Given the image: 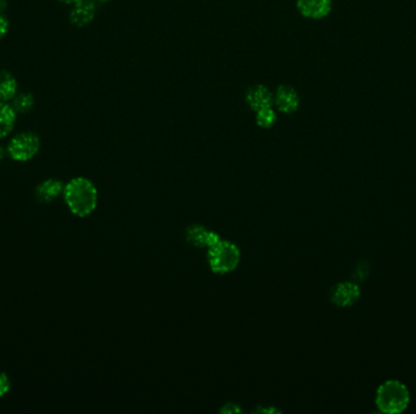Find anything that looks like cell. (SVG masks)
Segmentation results:
<instances>
[{"label":"cell","instance_id":"obj_1","mask_svg":"<svg viewBox=\"0 0 416 414\" xmlns=\"http://www.w3.org/2000/svg\"><path fill=\"white\" fill-rule=\"evenodd\" d=\"M67 208L78 218L89 216L98 207V189L87 177H73L63 189Z\"/></svg>","mask_w":416,"mask_h":414},{"label":"cell","instance_id":"obj_2","mask_svg":"<svg viewBox=\"0 0 416 414\" xmlns=\"http://www.w3.org/2000/svg\"><path fill=\"white\" fill-rule=\"evenodd\" d=\"M410 402V392L399 380H387L381 384L377 391L375 403L382 413H402Z\"/></svg>","mask_w":416,"mask_h":414},{"label":"cell","instance_id":"obj_3","mask_svg":"<svg viewBox=\"0 0 416 414\" xmlns=\"http://www.w3.org/2000/svg\"><path fill=\"white\" fill-rule=\"evenodd\" d=\"M241 261V251L235 243L219 239L208 248L207 261L209 269L217 275H226L238 269Z\"/></svg>","mask_w":416,"mask_h":414},{"label":"cell","instance_id":"obj_4","mask_svg":"<svg viewBox=\"0 0 416 414\" xmlns=\"http://www.w3.org/2000/svg\"><path fill=\"white\" fill-rule=\"evenodd\" d=\"M40 150V139L36 132H23L10 140L6 152L16 162L25 163L35 158Z\"/></svg>","mask_w":416,"mask_h":414},{"label":"cell","instance_id":"obj_5","mask_svg":"<svg viewBox=\"0 0 416 414\" xmlns=\"http://www.w3.org/2000/svg\"><path fill=\"white\" fill-rule=\"evenodd\" d=\"M330 298L338 308H350L360 298V288L357 283L345 281L334 287Z\"/></svg>","mask_w":416,"mask_h":414},{"label":"cell","instance_id":"obj_6","mask_svg":"<svg viewBox=\"0 0 416 414\" xmlns=\"http://www.w3.org/2000/svg\"><path fill=\"white\" fill-rule=\"evenodd\" d=\"M221 238L217 232L211 231L207 227L199 225V224H194L185 230L186 242L190 243L191 246L196 248H207L208 249V248L212 247L214 243H217Z\"/></svg>","mask_w":416,"mask_h":414},{"label":"cell","instance_id":"obj_7","mask_svg":"<svg viewBox=\"0 0 416 414\" xmlns=\"http://www.w3.org/2000/svg\"><path fill=\"white\" fill-rule=\"evenodd\" d=\"M274 106L283 115H291L300 106V96L290 85H280L274 93Z\"/></svg>","mask_w":416,"mask_h":414},{"label":"cell","instance_id":"obj_8","mask_svg":"<svg viewBox=\"0 0 416 414\" xmlns=\"http://www.w3.org/2000/svg\"><path fill=\"white\" fill-rule=\"evenodd\" d=\"M297 9L302 16L310 20L326 18L331 13V0H297Z\"/></svg>","mask_w":416,"mask_h":414},{"label":"cell","instance_id":"obj_9","mask_svg":"<svg viewBox=\"0 0 416 414\" xmlns=\"http://www.w3.org/2000/svg\"><path fill=\"white\" fill-rule=\"evenodd\" d=\"M97 15V5L94 0H80L72 5L70 21L75 27H85L93 21Z\"/></svg>","mask_w":416,"mask_h":414},{"label":"cell","instance_id":"obj_10","mask_svg":"<svg viewBox=\"0 0 416 414\" xmlns=\"http://www.w3.org/2000/svg\"><path fill=\"white\" fill-rule=\"evenodd\" d=\"M246 102H247L250 108L257 112L266 107H273L274 94L271 93L266 85L257 84V85H253L248 89L247 93H246Z\"/></svg>","mask_w":416,"mask_h":414},{"label":"cell","instance_id":"obj_11","mask_svg":"<svg viewBox=\"0 0 416 414\" xmlns=\"http://www.w3.org/2000/svg\"><path fill=\"white\" fill-rule=\"evenodd\" d=\"M65 186L58 179H47L36 187V197L39 202L50 203L63 194Z\"/></svg>","mask_w":416,"mask_h":414},{"label":"cell","instance_id":"obj_12","mask_svg":"<svg viewBox=\"0 0 416 414\" xmlns=\"http://www.w3.org/2000/svg\"><path fill=\"white\" fill-rule=\"evenodd\" d=\"M18 115L10 102L0 101V139H5L13 132Z\"/></svg>","mask_w":416,"mask_h":414},{"label":"cell","instance_id":"obj_13","mask_svg":"<svg viewBox=\"0 0 416 414\" xmlns=\"http://www.w3.org/2000/svg\"><path fill=\"white\" fill-rule=\"evenodd\" d=\"M18 94V83L13 73L8 71L0 72V101H13Z\"/></svg>","mask_w":416,"mask_h":414},{"label":"cell","instance_id":"obj_14","mask_svg":"<svg viewBox=\"0 0 416 414\" xmlns=\"http://www.w3.org/2000/svg\"><path fill=\"white\" fill-rule=\"evenodd\" d=\"M11 105L18 113H27L36 105V99L31 93H20L13 97Z\"/></svg>","mask_w":416,"mask_h":414},{"label":"cell","instance_id":"obj_15","mask_svg":"<svg viewBox=\"0 0 416 414\" xmlns=\"http://www.w3.org/2000/svg\"><path fill=\"white\" fill-rule=\"evenodd\" d=\"M276 119H278V115L273 107H266V108H262L256 112V123L261 128H271L276 123Z\"/></svg>","mask_w":416,"mask_h":414},{"label":"cell","instance_id":"obj_16","mask_svg":"<svg viewBox=\"0 0 416 414\" xmlns=\"http://www.w3.org/2000/svg\"><path fill=\"white\" fill-rule=\"evenodd\" d=\"M11 388V380H10L9 375L0 372V399L4 397Z\"/></svg>","mask_w":416,"mask_h":414},{"label":"cell","instance_id":"obj_17","mask_svg":"<svg viewBox=\"0 0 416 414\" xmlns=\"http://www.w3.org/2000/svg\"><path fill=\"white\" fill-rule=\"evenodd\" d=\"M9 20L4 16L3 13H0V40L4 39L8 32H9Z\"/></svg>","mask_w":416,"mask_h":414},{"label":"cell","instance_id":"obj_18","mask_svg":"<svg viewBox=\"0 0 416 414\" xmlns=\"http://www.w3.org/2000/svg\"><path fill=\"white\" fill-rule=\"evenodd\" d=\"M233 406H234V403H226V405L224 406V408H221V412H223V413H226V412H228V413H231V412H233V413H238V412L241 410L239 408V406H235L234 408H233Z\"/></svg>","mask_w":416,"mask_h":414},{"label":"cell","instance_id":"obj_19","mask_svg":"<svg viewBox=\"0 0 416 414\" xmlns=\"http://www.w3.org/2000/svg\"><path fill=\"white\" fill-rule=\"evenodd\" d=\"M6 8H8V0H0V13L5 11Z\"/></svg>","mask_w":416,"mask_h":414},{"label":"cell","instance_id":"obj_20","mask_svg":"<svg viewBox=\"0 0 416 414\" xmlns=\"http://www.w3.org/2000/svg\"><path fill=\"white\" fill-rule=\"evenodd\" d=\"M59 1H61L63 4L73 5L75 4L77 1H80V0H59Z\"/></svg>","mask_w":416,"mask_h":414},{"label":"cell","instance_id":"obj_21","mask_svg":"<svg viewBox=\"0 0 416 414\" xmlns=\"http://www.w3.org/2000/svg\"><path fill=\"white\" fill-rule=\"evenodd\" d=\"M5 157V150L0 146V162L4 159Z\"/></svg>","mask_w":416,"mask_h":414},{"label":"cell","instance_id":"obj_22","mask_svg":"<svg viewBox=\"0 0 416 414\" xmlns=\"http://www.w3.org/2000/svg\"><path fill=\"white\" fill-rule=\"evenodd\" d=\"M95 1H110V0H95Z\"/></svg>","mask_w":416,"mask_h":414}]
</instances>
